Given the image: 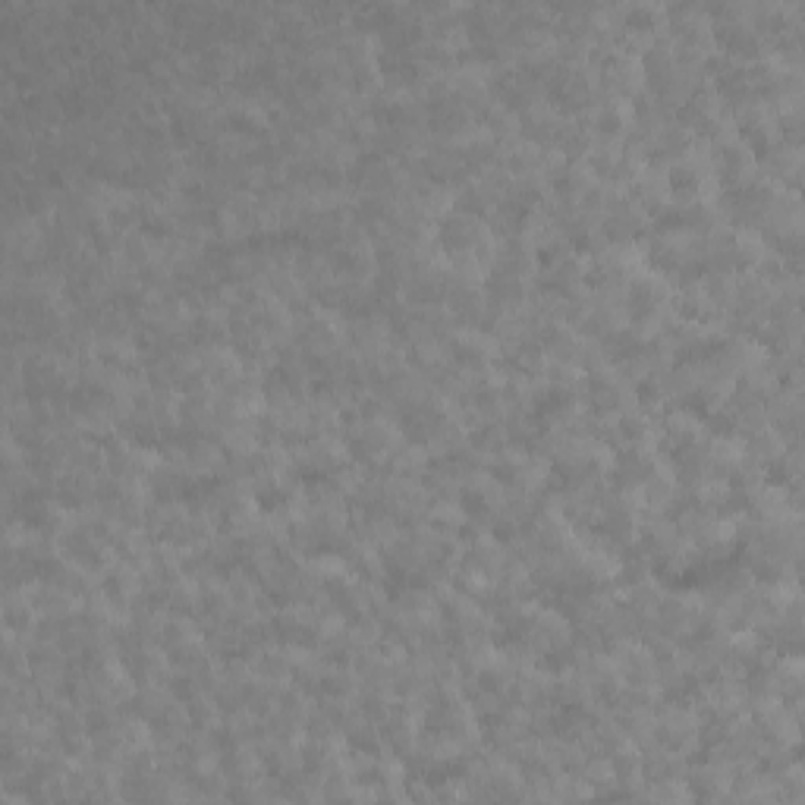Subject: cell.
I'll return each instance as SVG.
<instances>
[{
  "mask_svg": "<svg viewBox=\"0 0 805 805\" xmlns=\"http://www.w3.org/2000/svg\"><path fill=\"white\" fill-rule=\"evenodd\" d=\"M592 402L595 409H610L616 402V391L607 381H592Z\"/></svg>",
  "mask_w": 805,
  "mask_h": 805,
  "instance_id": "7a4b0ae2",
  "label": "cell"
},
{
  "mask_svg": "<svg viewBox=\"0 0 805 805\" xmlns=\"http://www.w3.org/2000/svg\"><path fill=\"white\" fill-rule=\"evenodd\" d=\"M670 186H673V192H679V196H689V192L698 189V177L689 170V167H673Z\"/></svg>",
  "mask_w": 805,
  "mask_h": 805,
  "instance_id": "6da1fadb",
  "label": "cell"
}]
</instances>
